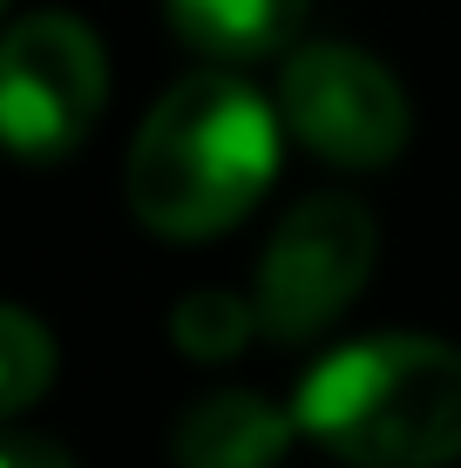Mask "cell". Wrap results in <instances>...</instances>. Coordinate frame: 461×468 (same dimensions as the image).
Segmentation results:
<instances>
[{
  "mask_svg": "<svg viewBox=\"0 0 461 468\" xmlns=\"http://www.w3.org/2000/svg\"><path fill=\"white\" fill-rule=\"evenodd\" d=\"M278 116L320 164L380 170L407 150V95L387 61L360 55L346 41H312L278 75Z\"/></svg>",
  "mask_w": 461,
  "mask_h": 468,
  "instance_id": "5b68a950",
  "label": "cell"
},
{
  "mask_svg": "<svg viewBox=\"0 0 461 468\" xmlns=\"http://www.w3.org/2000/svg\"><path fill=\"white\" fill-rule=\"evenodd\" d=\"M380 258V224L360 197H306L278 218L272 245L258 258L251 305H258V333L299 346L326 333L346 305L360 299Z\"/></svg>",
  "mask_w": 461,
  "mask_h": 468,
  "instance_id": "3957f363",
  "label": "cell"
},
{
  "mask_svg": "<svg viewBox=\"0 0 461 468\" xmlns=\"http://www.w3.org/2000/svg\"><path fill=\"white\" fill-rule=\"evenodd\" d=\"M258 333V305L237 292H190L177 313H170V340H177L190 360H231L237 346Z\"/></svg>",
  "mask_w": 461,
  "mask_h": 468,
  "instance_id": "ba28073f",
  "label": "cell"
},
{
  "mask_svg": "<svg viewBox=\"0 0 461 468\" xmlns=\"http://www.w3.org/2000/svg\"><path fill=\"white\" fill-rule=\"evenodd\" d=\"M163 7L183 48H197L217 69H237V61L278 55L299 35L312 0H163Z\"/></svg>",
  "mask_w": 461,
  "mask_h": 468,
  "instance_id": "52a82bcc",
  "label": "cell"
},
{
  "mask_svg": "<svg viewBox=\"0 0 461 468\" xmlns=\"http://www.w3.org/2000/svg\"><path fill=\"white\" fill-rule=\"evenodd\" d=\"M292 421L353 468H448L461 462V346L427 333L340 346L299 380Z\"/></svg>",
  "mask_w": 461,
  "mask_h": 468,
  "instance_id": "7a4b0ae2",
  "label": "cell"
},
{
  "mask_svg": "<svg viewBox=\"0 0 461 468\" xmlns=\"http://www.w3.org/2000/svg\"><path fill=\"white\" fill-rule=\"evenodd\" d=\"M109 55L75 14H27L0 48V129L21 164H61L102 116Z\"/></svg>",
  "mask_w": 461,
  "mask_h": 468,
  "instance_id": "277c9868",
  "label": "cell"
},
{
  "mask_svg": "<svg viewBox=\"0 0 461 468\" xmlns=\"http://www.w3.org/2000/svg\"><path fill=\"white\" fill-rule=\"evenodd\" d=\"M47 380H55V340L27 305H7V319H0V408L27 414Z\"/></svg>",
  "mask_w": 461,
  "mask_h": 468,
  "instance_id": "9c48e42d",
  "label": "cell"
},
{
  "mask_svg": "<svg viewBox=\"0 0 461 468\" xmlns=\"http://www.w3.org/2000/svg\"><path fill=\"white\" fill-rule=\"evenodd\" d=\"M278 176V116L231 69L183 75L130 143V211L156 238L231 231Z\"/></svg>",
  "mask_w": 461,
  "mask_h": 468,
  "instance_id": "6da1fadb",
  "label": "cell"
},
{
  "mask_svg": "<svg viewBox=\"0 0 461 468\" xmlns=\"http://www.w3.org/2000/svg\"><path fill=\"white\" fill-rule=\"evenodd\" d=\"M292 434H299V421H285L272 400L225 387V394L197 400L177 421L170 455H177V468H278Z\"/></svg>",
  "mask_w": 461,
  "mask_h": 468,
  "instance_id": "8992f818",
  "label": "cell"
},
{
  "mask_svg": "<svg viewBox=\"0 0 461 468\" xmlns=\"http://www.w3.org/2000/svg\"><path fill=\"white\" fill-rule=\"evenodd\" d=\"M0 468H75L68 448L41 441V434H7V448H0Z\"/></svg>",
  "mask_w": 461,
  "mask_h": 468,
  "instance_id": "30bf717a",
  "label": "cell"
}]
</instances>
